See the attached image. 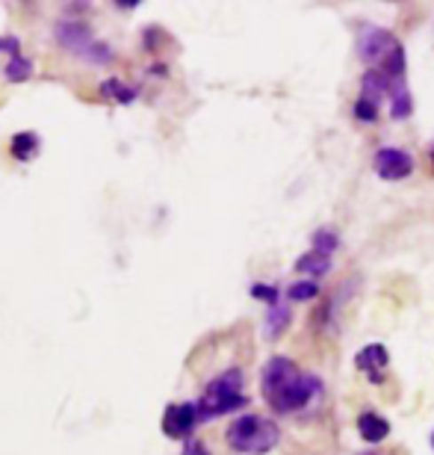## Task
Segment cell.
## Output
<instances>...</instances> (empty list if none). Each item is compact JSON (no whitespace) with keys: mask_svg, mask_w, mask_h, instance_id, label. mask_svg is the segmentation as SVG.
I'll list each match as a JSON object with an SVG mask.
<instances>
[{"mask_svg":"<svg viewBox=\"0 0 434 455\" xmlns=\"http://www.w3.org/2000/svg\"><path fill=\"white\" fill-rule=\"evenodd\" d=\"M296 269L298 272H307L313 281L320 278V275H325V272L331 269V258H325V254H320V251H307V254H302V258L296 260Z\"/></svg>","mask_w":434,"mask_h":455,"instance_id":"cell-13","label":"cell"},{"mask_svg":"<svg viewBox=\"0 0 434 455\" xmlns=\"http://www.w3.org/2000/svg\"><path fill=\"white\" fill-rule=\"evenodd\" d=\"M251 296L255 299H264V302L272 307L278 305V290L272 284H251Z\"/></svg>","mask_w":434,"mask_h":455,"instance_id":"cell-20","label":"cell"},{"mask_svg":"<svg viewBox=\"0 0 434 455\" xmlns=\"http://www.w3.org/2000/svg\"><path fill=\"white\" fill-rule=\"evenodd\" d=\"M260 390H264L266 403L278 414H289L304 408L320 394V379L311 376V372H302L284 355H275V358L266 361L264 372H260Z\"/></svg>","mask_w":434,"mask_h":455,"instance_id":"cell-1","label":"cell"},{"mask_svg":"<svg viewBox=\"0 0 434 455\" xmlns=\"http://www.w3.org/2000/svg\"><path fill=\"white\" fill-rule=\"evenodd\" d=\"M355 361H358V370H364L373 385H382V372L387 370V363H391V352H387V346L382 343H369L358 352Z\"/></svg>","mask_w":434,"mask_h":455,"instance_id":"cell-8","label":"cell"},{"mask_svg":"<svg viewBox=\"0 0 434 455\" xmlns=\"http://www.w3.org/2000/svg\"><path fill=\"white\" fill-rule=\"evenodd\" d=\"M360 455H378V452H360Z\"/></svg>","mask_w":434,"mask_h":455,"instance_id":"cell-24","label":"cell"},{"mask_svg":"<svg viewBox=\"0 0 434 455\" xmlns=\"http://www.w3.org/2000/svg\"><path fill=\"white\" fill-rule=\"evenodd\" d=\"M198 420H201L198 417V403H175L162 414V432L175 441H189Z\"/></svg>","mask_w":434,"mask_h":455,"instance_id":"cell-5","label":"cell"},{"mask_svg":"<svg viewBox=\"0 0 434 455\" xmlns=\"http://www.w3.org/2000/svg\"><path fill=\"white\" fill-rule=\"evenodd\" d=\"M414 113V98L405 80H393L391 84V116L393 118H408Z\"/></svg>","mask_w":434,"mask_h":455,"instance_id":"cell-11","label":"cell"},{"mask_svg":"<svg viewBox=\"0 0 434 455\" xmlns=\"http://www.w3.org/2000/svg\"><path fill=\"white\" fill-rule=\"evenodd\" d=\"M396 42H399V39H393V36L387 33V30L369 27V30L360 33L358 53H360V60H367V62H382V60H384V53L391 51Z\"/></svg>","mask_w":434,"mask_h":455,"instance_id":"cell-7","label":"cell"},{"mask_svg":"<svg viewBox=\"0 0 434 455\" xmlns=\"http://www.w3.org/2000/svg\"><path fill=\"white\" fill-rule=\"evenodd\" d=\"M289 320H293V314H289L284 305H272V307H269V314H266V325H264V329H266L269 338L275 340L278 334H281L289 325Z\"/></svg>","mask_w":434,"mask_h":455,"instance_id":"cell-14","label":"cell"},{"mask_svg":"<svg viewBox=\"0 0 434 455\" xmlns=\"http://www.w3.org/2000/svg\"><path fill=\"white\" fill-rule=\"evenodd\" d=\"M101 95L104 98H113V101H119V104H133L137 101V89L133 86H124L122 80H107V84H101Z\"/></svg>","mask_w":434,"mask_h":455,"instance_id":"cell-15","label":"cell"},{"mask_svg":"<svg viewBox=\"0 0 434 455\" xmlns=\"http://www.w3.org/2000/svg\"><path fill=\"white\" fill-rule=\"evenodd\" d=\"M115 6H122V9H133V6H139V4H133V0H115Z\"/></svg>","mask_w":434,"mask_h":455,"instance_id":"cell-23","label":"cell"},{"mask_svg":"<svg viewBox=\"0 0 434 455\" xmlns=\"http://www.w3.org/2000/svg\"><path fill=\"white\" fill-rule=\"evenodd\" d=\"M431 447H434V435H431Z\"/></svg>","mask_w":434,"mask_h":455,"instance_id":"cell-25","label":"cell"},{"mask_svg":"<svg viewBox=\"0 0 434 455\" xmlns=\"http://www.w3.org/2000/svg\"><path fill=\"white\" fill-rule=\"evenodd\" d=\"M39 136H36L33 131H24V133H15L12 136V142H9V151H12V157L15 160H21V163H30L36 154H39Z\"/></svg>","mask_w":434,"mask_h":455,"instance_id":"cell-12","label":"cell"},{"mask_svg":"<svg viewBox=\"0 0 434 455\" xmlns=\"http://www.w3.org/2000/svg\"><path fill=\"white\" fill-rule=\"evenodd\" d=\"M184 455H210V450H207L201 441L189 438V441H184Z\"/></svg>","mask_w":434,"mask_h":455,"instance_id":"cell-22","label":"cell"},{"mask_svg":"<svg viewBox=\"0 0 434 455\" xmlns=\"http://www.w3.org/2000/svg\"><path fill=\"white\" fill-rule=\"evenodd\" d=\"M246 405H249V396L242 394V370L231 367L207 385L204 396L198 399V417H201V420H216V417L231 414Z\"/></svg>","mask_w":434,"mask_h":455,"instance_id":"cell-3","label":"cell"},{"mask_svg":"<svg viewBox=\"0 0 434 455\" xmlns=\"http://www.w3.org/2000/svg\"><path fill=\"white\" fill-rule=\"evenodd\" d=\"M0 51L12 53V57H18L21 53V42L15 39V36H0Z\"/></svg>","mask_w":434,"mask_h":455,"instance_id":"cell-21","label":"cell"},{"mask_svg":"<svg viewBox=\"0 0 434 455\" xmlns=\"http://www.w3.org/2000/svg\"><path fill=\"white\" fill-rule=\"evenodd\" d=\"M225 438H228V447L233 452L264 455V452H272L278 447V441H281V429L260 414H242L231 423V429Z\"/></svg>","mask_w":434,"mask_h":455,"instance_id":"cell-2","label":"cell"},{"mask_svg":"<svg viewBox=\"0 0 434 455\" xmlns=\"http://www.w3.org/2000/svg\"><path fill=\"white\" fill-rule=\"evenodd\" d=\"M33 77V62L24 57V53H18V57H9L6 62V80H12V84H24V80Z\"/></svg>","mask_w":434,"mask_h":455,"instance_id":"cell-16","label":"cell"},{"mask_svg":"<svg viewBox=\"0 0 434 455\" xmlns=\"http://www.w3.org/2000/svg\"><path fill=\"white\" fill-rule=\"evenodd\" d=\"M313 251H320V254H325V258H331L334 251H337V245H340V236L334 234V231H328V228H320V231L313 234Z\"/></svg>","mask_w":434,"mask_h":455,"instance_id":"cell-17","label":"cell"},{"mask_svg":"<svg viewBox=\"0 0 434 455\" xmlns=\"http://www.w3.org/2000/svg\"><path fill=\"white\" fill-rule=\"evenodd\" d=\"M360 98H367V101H373L375 107H378V101H382L384 95H391V80H387L382 71H373L369 68L367 75H364V80H360Z\"/></svg>","mask_w":434,"mask_h":455,"instance_id":"cell-10","label":"cell"},{"mask_svg":"<svg viewBox=\"0 0 434 455\" xmlns=\"http://www.w3.org/2000/svg\"><path fill=\"white\" fill-rule=\"evenodd\" d=\"M57 39L62 48H68L75 57H80L83 62H92V66H107L113 60V51L110 44L95 39L89 33V27L77 24V21H59L57 24Z\"/></svg>","mask_w":434,"mask_h":455,"instance_id":"cell-4","label":"cell"},{"mask_svg":"<svg viewBox=\"0 0 434 455\" xmlns=\"http://www.w3.org/2000/svg\"><path fill=\"white\" fill-rule=\"evenodd\" d=\"M320 296V287H316L313 278L307 281H296V284L287 287V299H293V302H311V299Z\"/></svg>","mask_w":434,"mask_h":455,"instance_id":"cell-18","label":"cell"},{"mask_svg":"<svg viewBox=\"0 0 434 455\" xmlns=\"http://www.w3.org/2000/svg\"><path fill=\"white\" fill-rule=\"evenodd\" d=\"M375 175L384 180H402L414 172V157L402 148H378L373 157Z\"/></svg>","mask_w":434,"mask_h":455,"instance_id":"cell-6","label":"cell"},{"mask_svg":"<svg viewBox=\"0 0 434 455\" xmlns=\"http://www.w3.org/2000/svg\"><path fill=\"white\" fill-rule=\"evenodd\" d=\"M355 116L360 118V122H375V118H378V107L373 101H367V98H358Z\"/></svg>","mask_w":434,"mask_h":455,"instance_id":"cell-19","label":"cell"},{"mask_svg":"<svg viewBox=\"0 0 434 455\" xmlns=\"http://www.w3.org/2000/svg\"><path fill=\"white\" fill-rule=\"evenodd\" d=\"M358 432H360V438L369 441V443H382L387 435H391V423H387L382 414L364 411L358 417Z\"/></svg>","mask_w":434,"mask_h":455,"instance_id":"cell-9","label":"cell"}]
</instances>
